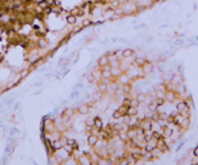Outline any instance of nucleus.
I'll return each mask as SVG.
<instances>
[{
	"mask_svg": "<svg viewBox=\"0 0 198 165\" xmlns=\"http://www.w3.org/2000/svg\"><path fill=\"white\" fill-rule=\"evenodd\" d=\"M88 143L90 144V146H96V144L99 143V136L97 135H94V133H91V135H89L88 137Z\"/></svg>",
	"mask_w": 198,
	"mask_h": 165,
	"instance_id": "nucleus-1",
	"label": "nucleus"
},
{
	"mask_svg": "<svg viewBox=\"0 0 198 165\" xmlns=\"http://www.w3.org/2000/svg\"><path fill=\"white\" fill-rule=\"evenodd\" d=\"M175 92L174 91H165V96H164V99H165L166 102H169V103H171V102L175 101Z\"/></svg>",
	"mask_w": 198,
	"mask_h": 165,
	"instance_id": "nucleus-2",
	"label": "nucleus"
},
{
	"mask_svg": "<svg viewBox=\"0 0 198 165\" xmlns=\"http://www.w3.org/2000/svg\"><path fill=\"white\" fill-rule=\"evenodd\" d=\"M141 68H142V72L145 74H149V73H152V70H153V64L149 63V62H146Z\"/></svg>",
	"mask_w": 198,
	"mask_h": 165,
	"instance_id": "nucleus-3",
	"label": "nucleus"
},
{
	"mask_svg": "<svg viewBox=\"0 0 198 165\" xmlns=\"http://www.w3.org/2000/svg\"><path fill=\"white\" fill-rule=\"evenodd\" d=\"M111 73H112V77L113 78H118L123 74V70L120 69V67H112L111 69Z\"/></svg>",
	"mask_w": 198,
	"mask_h": 165,
	"instance_id": "nucleus-4",
	"label": "nucleus"
},
{
	"mask_svg": "<svg viewBox=\"0 0 198 165\" xmlns=\"http://www.w3.org/2000/svg\"><path fill=\"white\" fill-rule=\"evenodd\" d=\"M176 109H177V112H184V111L188 109L187 103H186V102H185V101H180V102H177V105H176Z\"/></svg>",
	"mask_w": 198,
	"mask_h": 165,
	"instance_id": "nucleus-5",
	"label": "nucleus"
},
{
	"mask_svg": "<svg viewBox=\"0 0 198 165\" xmlns=\"http://www.w3.org/2000/svg\"><path fill=\"white\" fill-rule=\"evenodd\" d=\"M107 64H110V58H108V56L107 55H105V56H101L99 58V66L100 67H103V66H107Z\"/></svg>",
	"mask_w": 198,
	"mask_h": 165,
	"instance_id": "nucleus-6",
	"label": "nucleus"
},
{
	"mask_svg": "<svg viewBox=\"0 0 198 165\" xmlns=\"http://www.w3.org/2000/svg\"><path fill=\"white\" fill-rule=\"evenodd\" d=\"M71 14L74 15L75 17H77V16L81 17V16H84V11H83V9H81V7H74V9H72V10H71Z\"/></svg>",
	"mask_w": 198,
	"mask_h": 165,
	"instance_id": "nucleus-7",
	"label": "nucleus"
},
{
	"mask_svg": "<svg viewBox=\"0 0 198 165\" xmlns=\"http://www.w3.org/2000/svg\"><path fill=\"white\" fill-rule=\"evenodd\" d=\"M162 133L164 137H171L173 136V130L168 126H164V127H162Z\"/></svg>",
	"mask_w": 198,
	"mask_h": 165,
	"instance_id": "nucleus-8",
	"label": "nucleus"
},
{
	"mask_svg": "<svg viewBox=\"0 0 198 165\" xmlns=\"http://www.w3.org/2000/svg\"><path fill=\"white\" fill-rule=\"evenodd\" d=\"M118 137L120 138V141H123V142H128L129 141V136H128V132H125V131H119L118 132Z\"/></svg>",
	"mask_w": 198,
	"mask_h": 165,
	"instance_id": "nucleus-9",
	"label": "nucleus"
},
{
	"mask_svg": "<svg viewBox=\"0 0 198 165\" xmlns=\"http://www.w3.org/2000/svg\"><path fill=\"white\" fill-rule=\"evenodd\" d=\"M133 53H134V51L131 49H125L122 51V56H123V58H130L133 56Z\"/></svg>",
	"mask_w": 198,
	"mask_h": 165,
	"instance_id": "nucleus-10",
	"label": "nucleus"
},
{
	"mask_svg": "<svg viewBox=\"0 0 198 165\" xmlns=\"http://www.w3.org/2000/svg\"><path fill=\"white\" fill-rule=\"evenodd\" d=\"M128 114H129L130 117H136L139 114L137 108H136V107H131V106H129V107H128Z\"/></svg>",
	"mask_w": 198,
	"mask_h": 165,
	"instance_id": "nucleus-11",
	"label": "nucleus"
},
{
	"mask_svg": "<svg viewBox=\"0 0 198 165\" xmlns=\"http://www.w3.org/2000/svg\"><path fill=\"white\" fill-rule=\"evenodd\" d=\"M94 126L96 127V129H99V130H101L103 126V124H102V120L100 119L99 117H96L95 119H94Z\"/></svg>",
	"mask_w": 198,
	"mask_h": 165,
	"instance_id": "nucleus-12",
	"label": "nucleus"
},
{
	"mask_svg": "<svg viewBox=\"0 0 198 165\" xmlns=\"http://www.w3.org/2000/svg\"><path fill=\"white\" fill-rule=\"evenodd\" d=\"M66 21H67L68 25H75V22H77V17H75L74 15L69 14L67 17H66Z\"/></svg>",
	"mask_w": 198,
	"mask_h": 165,
	"instance_id": "nucleus-13",
	"label": "nucleus"
},
{
	"mask_svg": "<svg viewBox=\"0 0 198 165\" xmlns=\"http://www.w3.org/2000/svg\"><path fill=\"white\" fill-rule=\"evenodd\" d=\"M147 108H148V111L151 113L153 112H157V109H158V106H157L156 102H149L148 106H147Z\"/></svg>",
	"mask_w": 198,
	"mask_h": 165,
	"instance_id": "nucleus-14",
	"label": "nucleus"
},
{
	"mask_svg": "<svg viewBox=\"0 0 198 165\" xmlns=\"http://www.w3.org/2000/svg\"><path fill=\"white\" fill-rule=\"evenodd\" d=\"M52 147H53V149H55V151H58V149H61V148L63 147V144H62V142H61V141L56 140V141H52Z\"/></svg>",
	"mask_w": 198,
	"mask_h": 165,
	"instance_id": "nucleus-15",
	"label": "nucleus"
},
{
	"mask_svg": "<svg viewBox=\"0 0 198 165\" xmlns=\"http://www.w3.org/2000/svg\"><path fill=\"white\" fill-rule=\"evenodd\" d=\"M107 89H108V86H107V83H100L99 84V92H101V94H103V92H106L107 91Z\"/></svg>",
	"mask_w": 198,
	"mask_h": 165,
	"instance_id": "nucleus-16",
	"label": "nucleus"
},
{
	"mask_svg": "<svg viewBox=\"0 0 198 165\" xmlns=\"http://www.w3.org/2000/svg\"><path fill=\"white\" fill-rule=\"evenodd\" d=\"M147 61L145 60V58H142V57H137V58H135V62L134 63L136 64V66H139V67H142L143 64L146 63Z\"/></svg>",
	"mask_w": 198,
	"mask_h": 165,
	"instance_id": "nucleus-17",
	"label": "nucleus"
},
{
	"mask_svg": "<svg viewBox=\"0 0 198 165\" xmlns=\"http://www.w3.org/2000/svg\"><path fill=\"white\" fill-rule=\"evenodd\" d=\"M122 90H123V94H125V95L130 94V92H131L130 84H123V86H122Z\"/></svg>",
	"mask_w": 198,
	"mask_h": 165,
	"instance_id": "nucleus-18",
	"label": "nucleus"
},
{
	"mask_svg": "<svg viewBox=\"0 0 198 165\" xmlns=\"http://www.w3.org/2000/svg\"><path fill=\"white\" fill-rule=\"evenodd\" d=\"M78 109H79V113H81V114H88L89 113V107L86 105H81Z\"/></svg>",
	"mask_w": 198,
	"mask_h": 165,
	"instance_id": "nucleus-19",
	"label": "nucleus"
},
{
	"mask_svg": "<svg viewBox=\"0 0 198 165\" xmlns=\"http://www.w3.org/2000/svg\"><path fill=\"white\" fill-rule=\"evenodd\" d=\"M128 136H129V140H131V138H136V130L135 129H129V131H128Z\"/></svg>",
	"mask_w": 198,
	"mask_h": 165,
	"instance_id": "nucleus-20",
	"label": "nucleus"
},
{
	"mask_svg": "<svg viewBox=\"0 0 198 165\" xmlns=\"http://www.w3.org/2000/svg\"><path fill=\"white\" fill-rule=\"evenodd\" d=\"M146 99H147V95L146 94H139L137 96H136V100H137L140 103H142V102H145Z\"/></svg>",
	"mask_w": 198,
	"mask_h": 165,
	"instance_id": "nucleus-21",
	"label": "nucleus"
},
{
	"mask_svg": "<svg viewBox=\"0 0 198 165\" xmlns=\"http://www.w3.org/2000/svg\"><path fill=\"white\" fill-rule=\"evenodd\" d=\"M102 78L103 79H111L112 78V73H111V70H102Z\"/></svg>",
	"mask_w": 198,
	"mask_h": 165,
	"instance_id": "nucleus-22",
	"label": "nucleus"
},
{
	"mask_svg": "<svg viewBox=\"0 0 198 165\" xmlns=\"http://www.w3.org/2000/svg\"><path fill=\"white\" fill-rule=\"evenodd\" d=\"M91 160H92V164H97L99 160H101V159H100V155L97 154V153H92L91 154Z\"/></svg>",
	"mask_w": 198,
	"mask_h": 165,
	"instance_id": "nucleus-23",
	"label": "nucleus"
},
{
	"mask_svg": "<svg viewBox=\"0 0 198 165\" xmlns=\"http://www.w3.org/2000/svg\"><path fill=\"white\" fill-rule=\"evenodd\" d=\"M188 124H190V118H184V120L181 121V124H180V126L181 127H184V129H187V126H188Z\"/></svg>",
	"mask_w": 198,
	"mask_h": 165,
	"instance_id": "nucleus-24",
	"label": "nucleus"
},
{
	"mask_svg": "<svg viewBox=\"0 0 198 165\" xmlns=\"http://www.w3.org/2000/svg\"><path fill=\"white\" fill-rule=\"evenodd\" d=\"M118 111L122 113V115H125V114H128V107H127V106H124V105L120 106L119 108H118Z\"/></svg>",
	"mask_w": 198,
	"mask_h": 165,
	"instance_id": "nucleus-25",
	"label": "nucleus"
},
{
	"mask_svg": "<svg viewBox=\"0 0 198 165\" xmlns=\"http://www.w3.org/2000/svg\"><path fill=\"white\" fill-rule=\"evenodd\" d=\"M164 96H165V91H163V90L156 91V99H164Z\"/></svg>",
	"mask_w": 198,
	"mask_h": 165,
	"instance_id": "nucleus-26",
	"label": "nucleus"
},
{
	"mask_svg": "<svg viewBox=\"0 0 198 165\" xmlns=\"http://www.w3.org/2000/svg\"><path fill=\"white\" fill-rule=\"evenodd\" d=\"M120 5V0H112L111 1V9H117Z\"/></svg>",
	"mask_w": 198,
	"mask_h": 165,
	"instance_id": "nucleus-27",
	"label": "nucleus"
},
{
	"mask_svg": "<svg viewBox=\"0 0 198 165\" xmlns=\"http://www.w3.org/2000/svg\"><path fill=\"white\" fill-rule=\"evenodd\" d=\"M94 74V77H95V80L100 81V80H102L103 78H102V72H95V73H92Z\"/></svg>",
	"mask_w": 198,
	"mask_h": 165,
	"instance_id": "nucleus-28",
	"label": "nucleus"
},
{
	"mask_svg": "<svg viewBox=\"0 0 198 165\" xmlns=\"http://www.w3.org/2000/svg\"><path fill=\"white\" fill-rule=\"evenodd\" d=\"M129 79H130V78L128 77V75H125V74H122V75H120V80H122L123 84H129Z\"/></svg>",
	"mask_w": 198,
	"mask_h": 165,
	"instance_id": "nucleus-29",
	"label": "nucleus"
},
{
	"mask_svg": "<svg viewBox=\"0 0 198 165\" xmlns=\"http://www.w3.org/2000/svg\"><path fill=\"white\" fill-rule=\"evenodd\" d=\"M38 6L41 7V9H46V7H49V4H47V1H46V0H41V1H39V3H38Z\"/></svg>",
	"mask_w": 198,
	"mask_h": 165,
	"instance_id": "nucleus-30",
	"label": "nucleus"
},
{
	"mask_svg": "<svg viewBox=\"0 0 198 165\" xmlns=\"http://www.w3.org/2000/svg\"><path fill=\"white\" fill-rule=\"evenodd\" d=\"M112 117H113V119L118 120V119H122V113L119 112V111H116V112H113V114H112Z\"/></svg>",
	"mask_w": 198,
	"mask_h": 165,
	"instance_id": "nucleus-31",
	"label": "nucleus"
},
{
	"mask_svg": "<svg viewBox=\"0 0 198 165\" xmlns=\"http://www.w3.org/2000/svg\"><path fill=\"white\" fill-rule=\"evenodd\" d=\"M124 127V124H113V130L116 131H122Z\"/></svg>",
	"mask_w": 198,
	"mask_h": 165,
	"instance_id": "nucleus-32",
	"label": "nucleus"
},
{
	"mask_svg": "<svg viewBox=\"0 0 198 165\" xmlns=\"http://www.w3.org/2000/svg\"><path fill=\"white\" fill-rule=\"evenodd\" d=\"M130 106L131 107H136V108H137L139 106H140V102H139L136 99H131L130 100Z\"/></svg>",
	"mask_w": 198,
	"mask_h": 165,
	"instance_id": "nucleus-33",
	"label": "nucleus"
},
{
	"mask_svg": "<svg viewBox=\"0 0 198 165\" xmlns=\"http://www.w3.org/2000/svg\"><path fill=\"white\" fill-rule=\"evenodd\" d=\"M151 119H152L153 121H158L159 120V113L158 112H153L152 115H151Z\"/></svg>",
	"mask_w": 198,
	"mask_h": 165,
	"instance_id": "nucleus-34",
	"label": "nucleus"
},
{
	"mask_svg": "<svg viewBox=\"0 0 198 165\" xmlns=\"http://www.w3.org/2000/svg\"><path fill=\"white\" fill-rule=\"evenodd\" d=\"M64 148H66V151H67L68 154H72V152H73V149H74V148H73V146H71V144H66V146H64Z\"/></svg>",
	"mask_w": 198,
	"mask_h": 165,
	"instance_id": "nucleus-35",
	"label": "nucleus"
},
{
	"mask_svg": "<svg viewBox=\"0 0 198 165\" xmlns=\"http://www.w3.org/2000/svg\"><path fill=\"white\" fill-rule=\"evenodd\" d=\"M164 102H165V99H156V103L158 107H160V106L164 105Z\"/></svg>",
	"mask_w": 198,
	"mask_h": 165,
	"instance_id": "nucleus-36",
	"label": "nucleus"
},
{
	"mask_svg": "<svg viewBox=\"0 0 198 165\" xmlns=\"http://www.w3.org/2000/svg\"><path fill=\"white\" fill-rule=\"evenodd\" d=\"M114 12H116V15L120 16L122 14H124V9H119V7H117V9H114Z\"/></svg>",
	"mask_w": 198,
	"mask_h": 165,
	"instance_id": "nucleus-37",
	"label": "nucleus"
},
{
	"mask_svg": "<svg viewBox=\"0 0 198 165\" xmlns=\"http://www.w3.org/2000/svg\"><path fill=\"white\" fill-rule=\"evenodd\" d=\"M38 46H39V47H46V41L45 40H39Z\"/></svg>",
	"mask_w": 198,
	"mask_h": 165,
	"instance_id": "nucleus-38",
	"label": "nucleus"
},
{
	"mask_svg": "<svg viewBox=\"0 0 198 165\" xmlns=\"http://www.w3.org/2000/svg\"><path fill=\"white\" fill-rule=\"evenodd\" d=\"M159 119L166 120V119H168V114H164V113H159Z\"/></svg>",
	"mask_w": 198,
	"mask_h": 165,
	"instance_id": "nucleus-39",
	"label": "nucleus"
},
{
	"mask_svg": "<svg viewBox=\"0 0 198 165\" xmlns=\"http://www.w3.org/2000/svg\"><path fill=\"white\" fill-rule=\"evenodd\" d=\"M80 160H81V162H80L81 164H92L91 162H89V159H88V158H81Z\"/></svg>",
	"mask_w": 198,
	"mask_h": 165,
	"instance_id": "nucleus-40",
	"label": "nucleus"
},
{
	"mask_svg": "<svg viewBox=\"0 0 198 165\" xmlns=\"http://www.w3.org/2000/svg\"><path fill=\"white\" fill-rule=\"evenodd\" d=\"M88 80L90 81V83L95 81V77H94V74H90V75H88Z\"/></svg>",
	"mask_w": 198,
	"mask_h": 165,
	"instance_id": "nucleus-41",
	"label": "nucleus"
},
{
	"mask_svg": "<svg viewBox=\"0 0 198 165\" xmlns=\"http://www.w3.org/2000/svg\"><path fill=\"white\" fill-rule=\"evenodd\" d=\"M91 25V22L89 21V20H85L84 22H83V27H88V26Z\"/></svg>",
	"mask_w": 198,
	"mask_h": 165,
	"instance_id": "nucleus-42",
	"label": "nucleus"
},
{
	"mask_svg": "<svg viewBox=\"0 0 198 165\" xmlns=\"http://www.w3.org/2000/svg\"><path fill=\"white\" fill-rule=\"evenodd\" d=\"M193 155H195V157H198V146L193 149Z\"/></svg>",
	"mask_w": 198,
	"mask_h": 165,
	"instance_id": "nucleus-43",
	"label": "nucleus"
},
{
	"mask_svg": "<svg viewBox=\"0 0 198 165\" xmlns=\"http://www.w3.org/2000/svg\"><path fill=\"white\" fill-rule=\"evenodd\" d=\"M66 114H67V115L69 117V118H71V115H72V111H69V109H68V111H66Z\"/></svg>",
	"mask_w": 198,
	"mask_h": 165,
	"instance_id": "nucleus-44",
	"label": "nucleus"
}]
</instances>
